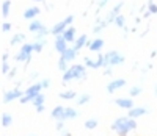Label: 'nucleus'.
I'll return each mask as SVG.
<instances>
[{"instance_id": "9", "label": "nucleus", "mask_w": 157, "mask_h": 136, "mask_svg": "<svg viewBox=\"0 0 157 136\" xmlns=\"http://www.w3.org/2000/svg\"><path fill=\"white\" fill-rule=\"evenodd\" d=\"M41 92H43V85H41V81H39V83H33L32 86H29L27 89H25V96H29L32 100H35V97Z\"/></svg>"}, {"instance_id": "18", "label": "nucleus", "mask_w": 157, "mask_h": 136, "mask_svg": "<svg viewBox=\"0 0 157 136\" xmlns=\"http://www.w3.org/2000/svg\"><path fill=\"white\" fill-rule=\"evenodd\" d=\"M44 27H46V25H44L41 20L35 19V20H32V22L29 24V30H30L32 33H35V35H36V33H39V31H41V30L44 28Z\"/></svg>"}, {"instance_id": "46", "label": "nucleus", "mask_w": 157, "mask_h": 136, "mask_svg": "<svg viewBox=\"0 0 157 136\" xmlns=\"http://www.w3.org/2000/svg\"><path fill=\"white\" fill-rule=\"evenodd\" d=\"M35 110H36V113H39V114H41V113H44V105H41V106H36Z\"/></svg>"}, {"instance_id": "26", "label": "nucleus", "mask_w": 157, "mask_h": 136, "mask_svg": "<svg viewBox=\"0 0 157 136\" xmlns=\"http://www.w3.org/2000/svg\"><path fill=\"white\" fill-rule=\"evenodd\" d=\"M96 67H107V61H105V53H99L96 58Z\"/></svg>"}, {"instance_id": "48", "label": "nucleus", "mask_w": 157, "mask_h": 136, "mask_svg": "<svg viewBox=\"0 0 157 136\" xmlns=\"http://www.w3.org/2000/svg\"><path fill=\"white\" fill-rule=\"evenodd\" d=\"M143 16H145V17H149L151 13H149V11H145V13H143Z\"/></svg>"}, {"instance_id": "45", "label": "nucleus", "mask_w": 157, "mask_h": 136, "mask_svg": "<svg viewBox=\"0 0 157 136\" xmlns=\"http://www.w3.org/2000/svg\"><path fill=\"white\" fill-rule=\"evenodd\" d=\"M8 58H10V55H8L6 52H3L2 53V63H8Z\"/></svg>"}, {"instance_id": "10", "label": "nucleus", "mask_w": 157, "mask_h": 136, "mask_svg": "<svg viewBox=\"0 0 157 136\" xmlns=\"http://www.w3.org/2000/svg\"><path fill=\"white\" fill-rule=\"evenodd\" d=\"M148 113H149V110H148V108H145V106H134L130 111H127V116L130 119H138V117L145 116Z\"/></svg>"}, {"instance_id": "47", "label": "nucleus", "mask_w": 157, "mask_h": 136, "mask_svg": "<svg viewBox=\"0 0 157 136\" xmlns=\"http://www.w3.org/2000/svg\"><path fill=\"white\" fill-rule=\"evenodd\" d=\"M60 136H72V134H71V133H69V131H63V133H61V134H60Z\"/></svg>"}, {"instance_id": "22", "label": "nucleus", "mask_w": 157, "mask_h": 136, "mask_svg": "<svg viewBox=\"0 0 157 136\" xmlns=\"http://www.w3.org/2000/svg\"><path fill=\"white\" fill-rule=\"evenodd\" d=\"M78 116V111L75 108H71V106H66V110H64V117L63 120H69V119H75Z\"/></svg>"}, {"instance_id": "23", "label": "nucleus", "mask_w": 157, "mask_h": 136, "mask_svg": "<svg viewBox=\"0 0 157 136\" xmlns=\"http://www.w3.org/2000/svg\"><path fill=\"white\" fill-rule=\"evenodd\" d=\"M109 24H107V20L105 19H104V20H99V22H96V25L93 27V33L94 35H98V33H101L104 28H105V27H107Z\"/></svg>"}, {"instance_id": "12", "label": "nucleus", "mask_w": 157, "mask_h": 136, "mask_svg": "<svg viewBox=\"0 0 157 136\" xmlns=\"http://www.w3.org/2000/svg\"><path fill=\"white\" fill-rule=\"evenodd\" d=\"M66 28H68L66 22H64V20H60V22H57V24L50 28V35H54V36H60V35H63L64 31H66Z\"/></svg>"}, {"instance_id": "19", "label": "nucleus", "mask_w": 157, "mask_h": 136, "mask_svg": "<svg viewBox=\"0 0 157 136\" xmlns=\"http://www.w3.org/2000/svg\"><path fill=\"white\" fill-rule=\"evenodd\" d=\"M60 99H63V100H77V92L74 91V89H66V91H63V92H60Z\"/></svg>"}, {"instance_id": "20", "label": "nucleus", "mask_w": 157, "mask_h": 136, "mask_svg": "<svg viewBox=\"0 0 157 136\" xmlns=\"http://www.w3.org/2000/svg\"><path fill=\"white\" fill-rule=\"evenodd\" d=\"M75 57H77V50H74V49H68L64 53H61L60 55V58H63L64 61H74L75 60Z\"/></svg>"}, {"instance_id": "33", "label": "nucleus", "mask_w": 157, "mask_h": 136, "mask_svg": "<svg viewBox=\"0 0 157 136\" xmlns=\"http://www.w3.org/2000/svg\"><path fill=\"white\" fill-rule=\"evenodd\" d=\"M83 66L85 67H90V69H98V67H96V60H91L88 57L83 58Z\"/></svg>"}, {"instance_id": "31", "label": "nucleus", "mask_w": 157, "mask_h": 136, "mask_svg": "<svg viewBox=\"0 0 157 136\" xmlns=\"http://www.w3.org/2000/svg\"><path fill=\"white\" fill-rule=\"evenodd\" d=\"M115 25L118 27V28H126V17L123 14H120L115 19Z\"/></svg>"}, {"instance_id": "1", "label": "nucleus", "mask_w": 157, "mask_h": 136, "mask_svg": "<svg viewBox=\"0 0 157 136\" xmlns=\"http://www.w3.org/2000/svg\"><path fill=\"white\" fill-rule=\"evenodd\" d=\"M112 130L116 131L118 136H127L130 131L137 130V119H130L129 116L116 117L112 124Z\"/></svg>"}, {"instance_id": "21", "label": "nucleus", "mask_w": 157, "mask_h": 136, "mask_svg": "<svg viewBox=\"0 0 157 136\" xmlns=\"http://www.w3.org/2000/svg\"><path fill=\"white\" fill-rule=\"evenodd\" d=\"M24 41H25V35L24 33H17V35H14V36L10 39V46H19V44L24 46L25 44Z\"/></svg>"}, {"instance_id": "11", "label": "nucleus", "mask_w": 157, "mask_h": 136, "mask_svg": "<svg viewBox=\"0 0 157 136\" xmlns=\"http://www.w3.org/2000/svg\"><path fill=\"white\" fill-rule=\"evenodd\" d=\"M55 50L60 53V55H61V53H64V52H66L69 47H68V42H66V39H64L63 38V35H60V36H55Z\"/></svg>"}, {"instance_id": "40", "label": "nucleus", "mask_w": 157, "mask_h": 136, "mask_svg": "<svg viewBox=\"0 0 157 136\" xmlns=\"http://www.w3.org/2000/svg\"><path fill=\"white\" fill-rule=\"evenodd\" d=\"M10 71H11V69H10V64H8V63H2V74H3V75H8Z\"/></svg>"}, {"instance_id": "36", "label": "nucleus", "mask_w": 157, "mask_h": 136, "mask_svg": "<svg viewBox=\"0 0 157 136\" xmlns=\"http://www.w3.org/2000/svg\"><path fill=\"white\" fill-rule=\"evenodd\" d=\"M148 11L151 13V14H157V5L154 3V2H148Z\"/></svg>"}, {"instance_id": "43", "label": "nucleus", "mask_w": 157, "mask_h": 136, "mask_svg": "<svg viewBox=\"0 0 157 136\" xmlns=\"http://www.w3.org/2000/svg\"><path fill=\"white\" fill-rule=\"evenodd\" d=\"M109 2H110V0H98V8H104Z\"/></svg>"}, {"instance_id": "29", "label": "nucleus", "mask_w": 157, "mask_h": 136, "mask_svg": "<svg viewBox=\"0 0 157 136\" xmlns=\"http://www.w3.org/2000/svg\"><path fill=\"white\" fill-rule=\"evenodd\" d=\"M91 100V96H90V94H82V96H78L77 97V105H85V103H88Z\"/></svg>"}, {"instance_id": "44", "label": "nucleus", "mask_w": 157, "mask_h": 136, "mask_svg": "<svg viewBox=\"0 0 157 136\" xmlns=\"http://www.w3.org/2000/svg\"><path fill=\"white\" fill-rule=\"evenodd\" d=\"M113 72H112V67H105V71H104V74L102 75H105V77H110Z\"/></svg>"}, {"instance_id": "15", "label": "nucleus", "mask_w": 157, "mask_h": 136, "mask_svg": "<svg viewBox=\"0 0 157 136\" xmlns=\"http://www.w3.org/2000/svg\"><path fill=\"white\" fill-rule=\"evenodd\" d=\"M63 38L66 39L68 44H74L75 39H77V36H75V27H74V25H72V27H68L66 31L63 33Z\"/></svg>"}, {"instance_id": "6", "label": "nucleus", "mask_w": 157, "mask_h": 136, "mask_svg": "<svg viewBox=\"0 0 157 136\" xmlns=\"http://www.w3.org/2000/svg\"><path fill=\"white\" fill-rule=\"evenodd\" d=\"M123 6H124V3L123 2H118L112 9H110V13H109V14H107V17H105V20H107V24H115V19L118 17V16H120L121 14V9H123Z\"/></svg>"}, {"instance_id": "41", "label": "nucleus", "mask_w": 157, "mask_h": 136, "mask_svg": "<svg viewBox=\"0 0 157 136\" xmlns=\"http://www.w3.org/2000/svg\"><path fill=\"white\" fill-rule=\"evenodd\" d=\"M41 85H43V89H49V88H50V80H49V78L41 80Z\"/></svg>"}, {"instance_id": "24", "label": "nucleus", "mask_w": 157, "mask_h": 136, "mask_svg": "<svg viewBox=\"0 0 157 136\" xmlns=\"http://www.w3.org/2000/svg\"><path fill=\"white\" fill-rule=\"evenodd\" d=\"M11 124H13V116L8 113H3L2 114V127L6 128V127H11Z\"/></svg>"}, {"instance_id": "49", "label": "nucleus", "mask_w": 157, "mask_h": 136, "mask_svg": "<svg viewBox=\"0 0 157 136\" xmlns=\"http://www.w3.org/2000/svg\"><path fill=\"white\" fill-rule=\"evenodd\" d=\"M154 94H155V96H157V85L154 86Z\"/></svg>"}, {"instance_id": "5", "label": "nucleus", "mask_w": 157, "mask_h": 136, "mask_svg": "<svg viewBox=\"0 0 157 136\" xmlns=\"http://www.w3.org/2000/svg\"><path fill=\"white\" fill-rule=\"evenodd\" d=\"M24 94L25 92H22L19 88H13V89H10V91H6L3 94V102L8 103V102H13V100H16V99H21Z\"/></svg>"}, {"instance_id": "27", "label": "nucleus", "mask_w": 157, "mask_h": 136, "mask_svg": "<svg viewBox=\"0 0 157 136\" xmlns=\"http://www.w3.org/2000/svg\"><path fill=\"white\" fill-rule=\"evenodd\" d=\"M10 8H11V0H3L2 2V16L6 17L10 14Z\"/></svg>"}, {"instance_id": "32", "label": "nucleus", "mask_w": 157, "mask_h": 136, "mask_svg": "<svg viewBox=\"0 0 157 136\" xmlns=\"http://www.w3.org/2000/svg\"><path fill=\"white\" fill-rule=\"evenodd\" d=\"M44 102H46V97H44V94L41 92V94H38V96L35 97L33 105H35V108H36V106H41V105H44Z\"/></svg>"}, {"instance_id": "39", "label": "nucleus", "mask_w": 157, "mask_h": 136, "mask_svg": "<svg viewBox=\"0 0 157 136\" xmlns=\"http://www.w3.org/2000/svg\"><path fill=\"white\" fill-rule=\"evenodd\" d=\"M64 122H66V120H57L55 128H57L58 131H63V130H64Z\"/></svg>"}, {"instance_id": "25", "label": "nucleus", "mask_w": 157, "mask_h": 136, "mask_svg": "<svg viewBox=\"0 0 157 136\" xmlns=\"http://www.w3.org/2000/svg\"><path fill=\"white\" fill-rule=\"evenodd\" d=\"M47 35H50V28L44 27V28H43L41 31L35 35V39H36V41H46V36H47Z\"/></svg>"}, {"instance_id": "34", "label": "nucleus", "mask_w": 157, "mask_h": 136, "mask_svg": "<svg viewBox=\"0 0 157 136\" xmlns=\"http://www.w3.org/2000/svg\"><path fill=\"white\" fill-rule=\"evenodd\" d=\"M57 66H58V69H60L61 72H66V71L69 69V67H71V66H69V63H68V61H64L63 58H60V60H58V64H57Z\"/></svg>"}, {"instance_id": "16", "label": "nucleus", "mask_w": 157, "mask_h": 136, "mask_svg": "<svg viewBox=\"0 0 157 136\" xmlns=\"http://www.w3.org/2000/svg\"><path fill=\"white\" fill-rule=\"evenodd\" d=\"M64 110H66V106H61V105H57L54 110L50 111V116L54 117L55 120H63L64 117Z\"/></svg>"}, {"instance_id": "14", "label": "nucleus", "mask_w": 157, "mask_h": 136, "mask_svg": "<svg viewBox=\"0 0 157 136\" xmlns=\"http://www.w3.org/2000/svg\"><path fill=\"white\" fill-rule=\"evenodd\" d=\"M104 47V39L102 38H94V39H91V44L88 47L90 52H94V53H99Z\"/></svg>"}, {"instance_id": "13", "label": "nucleus", "mask_w": 157, "mask_h": 136, "mask_svg": "<svg viewBox=\"0 0 157 136\" xmlns=\"http://www.w3.org/2000/svg\"><path fill=\"white\" fill-rule=\"evenodd\" d=\"M41 13V9H39L38 6H30V8H27L24 11V19H27V20H35L36 19V16Z\"/></svg>"}, {"instance_id": "28", "label": "nucleus", "mask_w": 157, "mask_h": 136, "mask_svg": "<svg viewBox=\"0 0 157 136\" xmlns=\"http://www.w3.org/2000/svg\"><path fill=\"white\" fill-rule=\"evenodd\" d=\"M98 125H99L98 119H86L85 120V128H88V130H94V128H98Z\"/></svg>"}, {"instance_id": "30", "label": "nucleus", "mask_w": 157, "mask_h": 136, "mask_svg": "<svg viewBox=\"0 0 157 136\" xmlns=\"http://www.w3.org/2000/svg\"><path fill=\"white\" fill-rule=\"evenodd\" d=\"M44 44H46V41H35V42H33V52H35V53L43 52Z\"/></svg>"}, {"instance_id": "8", "label": "nucleus", "mask_w": 157, "mask_h": 136, "mask_svg": "<svg viewBox=\"0 0 157 136\" xmlns=\"http://www.w3.org/2000/svg\"><path fill=\"white\" fill-rule=\"evenodd\" d=\"M123 86H126V80L124 78H115V80H112L110 83L107 85V92L109 94H113V92H116L118 89H121Z\"/></svg>"}, {"instance_id": "4", "label": "nucleus", "mask_w": 157, "mask_h": 136, "mask_svg": "<svg viewBox=\"0 0 157 136\" xmlns=\"http://www.w3.org/2000/svg\"><path fill=\"white\" fill-rule=\"evenodd\" d=\"M124 55H121L118 50H110L105 53V61H107V67H113V66H121L124 63Z\"/></svg>"}, {"instance_id": "50", "label": "nucleus", "mask_w": 157, "mask_h": 136, "mask_svg": "<svg viewBox=\"0 0 157 136\" xmlns=\"http://www.w3.org/2000/svg\"><path fill=\"white\" fill-rule=\"evenodd\" d=\"M33 2H44V0H33Z\"/></svg>"}, {"instance_id": "3", "label": "nucleus", "mask_w": 157, "mask_h": 136, "mask_svg": "<svg viewBox=\"0 0 157 136\" xmlns=\"http://www.w3.org/2000/svg\"><path fill=\"white\" fill-rule=\"evenodd\" d=\"M32 53H33V44L25 42L24 46H21V49H19V52H17V55L14 57V60H16L17 63H22V61L30 63V60H32Z\"/></svg>"}, {"instance_id": "38", "label": "nucleus", "mask_w": 157, "mask_h": 136, "mask_svg": "<svg viewBox=\"0 0 157 136\" xmlns=\"http://www.w3.org/2000/svg\"><path fill=\"white\" fill-rule=\"evenodd\" d=\"M19 102H21L22 105H25V103H32L33 100H32V99H30L29 96H25V94H24V96H22V97L19 99Z\"/></svg>"}, {"instance_id": "37", "label": "nucleus", "mask_w": 157, "mask_h": 136, "mask_svg": "<svg viewBox=\"0 0 157 136\" xmlns=\"http://www.w3.org/2000/svg\"><path fill=\"white\" fill-rule=\"evenodd\" d=\"M11 28H13V25H11L10 22H2V31H3V33L11 31Z\"/></svg>"}, {"instance_id": "42", "label": "nucleus", "mask_w": 157, "mask_h": 136, "mask_svg": "<svg viewBox=\"0 0 157 136\" xmlns=\"http://www.w3.org/2000/svg\"><path fill=\"white\" fill-rule=\"evenodd\" d=\"M16 72H17L16 67H11V71L8 72V75H6V77H8V78H14V77H16Z\"/></svg>"}, {"instance_id": "17", "label": "nucleus", "mask_w": 157, "mask_h": 136, "mask_svg": "<svg viewBox=\"0 0 157 136\" xmlns=\"http://www.w3.org/2000/svg\"><path fill=\"white\" fill-rule=\"evenodd\" d=\"M86 41H88V38H86V35H82V36H77V39H75V42L72 44V49L74 50H82V49H85L86 47Z\"/></svg>"}, {"instance_id": "51", "label": "nucleus", "mask_w": 157, "mask_h": 136, "mask_svg": "<svg viewBox=\"0 0 157 136\" xmlns=\"http://www.w3.org/2000/svg\"><path fill=\"white\" fill-rule=\"evenodd\" d=\"M32 136H35V134H32Z\"/></svg>"}, {"instance_id": "2", "label": "nucleus", "mask_w": 157, "mask_h": 136, "mask_svg": "<svg viewBox=\"0 0 157 136\" xmlns=\"http://www.w3.org/2000/svg\"><path fill=\"white\" fill-rule=\"evenodd\" d=\"M85 78H86V67L83 64H72L63 74V83H69L72 80H85Z\"/></svg>"}, {"instance_id": "35", "label": "nucleus", "mask_w": 157, "mask_h": 136, "mask_svg": "<svg viewBox=\"0 0 157 136\" xmlns=\"http://www.w3.org/2000/svg\"><path fill=\"white\" fill-rule=\"evenodd\" d=\"M141 86H132V88H130L129 89V96L130 97H137V96H140V94H141Z\"/></svg>"}, {"instance_id": "7", "label": "nucleus", "mask_w": 157, "mask_h": 136, "mask_svg": "<svg viewBox=\"0 0 157 136\" xmlns=\"http://www.w3.org/2000/svg\"><path fill=\"white\" fill-rule=\"evenodd\" d=\"M115 105L123 108V110H127V111H130L135 106L132 97H118V99H115Z\"/></svg>"}]
</instances>
